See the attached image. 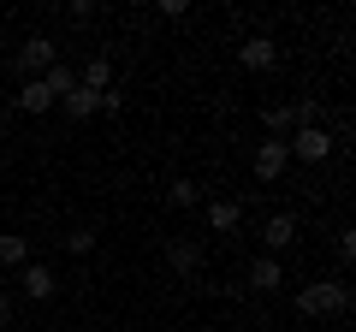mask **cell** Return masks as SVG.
Returning a JSON list of instances; mask_svg holds the SVG:
<instances>
[{"label": "cell", "mask_w": 356, "mask_h": 332, "mask_svg": "<svg viewBox=\"0 0 356 332\" xmlns=\"http://www.w3.org/2000/svg\"><path fill=\"white\" fill-rule=\"evenodd\" d=\"M297 308H303L309 320L344 315V308H350V285H344V279H315V285H303V291H297Z\"/></svg>", "instance_id": "1"}, {"label": "cell", "mask_w": 356, "mask_h": 332, "mask_svg": "<svg viewBox=\"0 0 356 332\" xmlns=\"http://www.w3.org/2000/svg\"><path fill=\"white\" fill-rule=\"evenodd\" d=\"M332 149H339V137H332L327 125H303V131H291V137H285V154H291V160H303V166L332 160Z\"/></svg>", "instance_id": "2"}, {"label": "cell", "mask_w": 356, "mask_h": 332, "mask_svg": "<svg viewBox=\"0 0 356 332\" xmlns=\"http://www.w3.org/2000/svg\"><path fill=\"white\" fill-rule=\"evenodd\" d=\"M202 219L214 238H232V231L243 226V202L238 196H202Z\"/></svg>", "instance_id": "3"}, {"label": "cell", "mask_w": 356, "mask_h": 332, "mask_svg": "<svg viewBox=\"0 0 356 332\" xmlns=\"http://www.w3.org/2000/svg\"><path fill=\"white\" fill-rule=\"evenodd\" d=\"M54 291H60V279H54L48 261H30V267H18V297H24V303H54Z\"/></svg>", "instance_id": "4"}, {"label": "cell", "mask_w": 356, "mask_h": 332, "mask_svg": "<svg viewBox=\"0 0 356 332\" xmlns=\"http://www.w3.org/2000/svg\"><path fill=\"white\" fill-rule=\"evenodd\" d=\"M54 60H60V42H54V36H30L24 48H18L13 65H18V77H42Z\"/></svg>", "instance_id": "5"}, {"label": "cell", "mask_w": 356, "mask_h": 332, "mask_svg": "<svg viewBox=\"0 0 356 332\" xmlns=\"http://www.w3.org/2000/svg\"><path fill=\"white\" fill-rule=\"evenodd\" d=\"M250 172H255V184H280L285 172H291V154H285V142H273V137H267L261 149H255Z\"/></svg>", "instance_id": "6"}, {"label": "cell", "mask_w": 356, "mask_h": 332, "mask_svg": "<svg viewBox=\"0 0 356 332\" xmlns=\"http://www.w3.org/2000/svg\"><path fill=\"white\" fill-rule=\"evenodd\" d=\"M202 243H196V238H172V243H166V267H172L178 273V279H196V273H202Z\"/></svg>", "instance_id": "7"}, {"label": "cell", "mask_w": 356, "mask_h": 332, "mask_svg": "<svg viewBox=\"0 0 356 332\" xmlns=\"http://www.w3.org/2000/svg\"><path fill=\"white\" fill-rule=\"evenodd\" d=\"M238 65H243V72H273V65H280V42H273V36H243Z\"/></svg>", "instance_id": "8"}, {"label": "cell", "mask_w": 356, "mask_h": 332, "mask_svg": "<svg viewBox=\"0 0 356 332\" xmlns=\"http://www.w3.org/2000/svg\"><path fill=\"white\" fill-rule=\"evenodd\" d=\"M13 107L18 113H30V119H42V113H54V95H48V83H42V77H24V83H18V95H13Z\"/></svg>", "instance_id": "9"}, {"label": "cell", "mask_w": 356, "mask_h": 332, "mask_svg": "<svg viewBox=\"0 0 356 332\" xmlns=\"http://www.w3.org/2000/svg\"><path fill=\"white\" fill-rule=\"evenodd\" d=\"M261 243H267V256H280V249H291L297 243V214H267V226H261Z\"/></svg>", "instance_id": "10"}, {"label": "cell", "mask_w": 356, "mask_h": 332, "mask_svg": "<svg viewBox=\"0 0 356 332\" xmlns=\"http://www.w3.org/2000/svg\"><path fill=\"white\" fill-rule=\"evenodd\" d=\"M243 279H250V291H267V297H273V291L285 285V261H280V256H255Z\"/></svg>", "instance_id": "11"}, {"label": "cell", "mask_w": 356, "mask_h": 332, "mask_svg": "<svg viewBox=\"0 0 356 332\" xmlns=\"http://www.w3.org/2000/svg\"><path fill=\"white\" fill-rule=\"evenodd\" d=\"M77 90H89V95L113 90V60H107V53H89V60H83V72H77Z\"/></svg>", "instance_id": "12"}, {"label": "cell", "mask_w": 356, "mask_h": 332, "mask_svg": "<svg viewBox=\"0 0 356 332\" xmlns=\"http://www.w3.org/2000/svg\"><path fill=\"white\" fill-rule=\"evenodd\" d=\"M166 208H172V214L202 208V184H196V179H172V184H166Z\"/></svg>", "instance_id": "13"}, {"label": "cell", "mask_w": 356, "mask_h": 332, "mask_svg": "<svg viewBox=\"0 0 356 332\" xmlns=\"http://www.w3.org/2000/svg\"><path fill=\"white\" fill-rule=\"evenodd\" d=\"M261 125H267V137H273V142H285V137L297 131V119H291V101H267V107H261Z\"/></svg>", "instance_id": "14"}, {"label": "cell", "mask_w": 356, "mask_h": 332, "mask_svg": "<svg viewBox=\"0 0 356 332\" xmlns=\"http://www.w3.org/2000/svg\"><path fill=\"white\" fill-rule=\"evenodd\" d=\"M0 267H30V238H18V231H0Z\"/></svg>", "instance_id": "15"}, {"label": "cell", "mask_w": 356, "mask_h": 332, "mask_svg": "<svg viewBox=\"0 0 356 332\" xmlns=\"http://www.w3.org/2000/svg\"><path fill=\"white\" fill-rule=\"evenodd\" d=\"M60 113L83 125V119H95V113H102V95H89V90H72V95L60 101Z\"/></svg>", "instance_id": "16"}, {"label": "cell", "mask_w": 356, "mask_h": 332, "mask_svg": "<svg viewBox=\"0 0 356 332\" xmlns=\"http://www.w3.org/2000/svg\"><path fill=\"white\" fill-rule=\"evenodd\" d=\"M42 83H48V95H54V101H65V95L77 90V72H72V65H65V60H54L48 72H42Z\"/></svg>", "instance_id": "17"}, {"label": "cell", "mask_w": 356, "mask_h": 332, "mask_svg": "<svg viewBox=\"0 0 356 332\" xmlns=\"http://www.w3.org/2000/svg\"><path fill=\"white\" fill-rule=\"evenodd\" d=\"M291 119H297V131L321 125V119H327V101H321V95H303V101H291Z\"/></svg>", "instance_id": "18"}, {"label": "cell", "mask_w": 356, "mask_h": 332, "mask_svg": "<svg viewBox=\"0 0 356 332\" xmlns=\"http://www.w3.org/2000/svg\"><path fill=\"white\" fill-rule=\"evenodd\" d=\"M65 249H72V256L83 261L89 249H95V226H72V231H65Z\"/></svg>", "instance_id": "19"}, {"label": "cell", "mask_w": 356, "mask_h": 332, "mask_svg": "<svg viewBox=\"0 0 356 332\" xmlns=\"http://www.w3.org/2000/svg\"><path fill=\"white\" fill-rule=\"evenodd\" d=\"M65 18H72V24H89V18H95V0H72V6H65Z\"/></svg>", "instance_id": "20"}, {"label": "cell", "mask_w": 356, "mask_h": 332, "mask_svg": "<svg viewBox=\"0 0 356 332\" xmlns=\"http://www.w3.org/2000/svg\"><path fill=\"white\" fill-rule=\"evenodd\" d=\"M339 261H356V231L339 226Z\"/></svg>", "instance_id": "21"}, {"label": "cell", "mask_w": 356, "mask_h": 332, "mask_svg": "<svg viewBox=\"0 0 356 332\" xmlns=\"http://www.w3.org/2000/svg\"><path fill=\"white\" fill-rule=\"evenodd\" d=\"M102 113H125V95H119V90H102Z\"/></svg>", "instance_id": "22"}, {"label": "cell", "mask_w": 356, "mask_h": 332, "mask_svg": "<svg viewBox=\"0 0 356 332\" xmlns=\"http://www.w3.org/2000/svg\"><path fill=\"white\" fill-rule=\"evenodd\" d=\"M13 315H18V303H13L6 291H0V326H13Z\"/></svg>", "instance_id": "23"}, {"label": "cell", "mask_w": 356, "mask_h": 332, "mask_svg": "<svg viewBox=\"0 0 356 332\" xmlns=\"http://www.w3.org/2000/svg\"><path fill=\"white\" fill-rule=\"evenodd\" d=\"M0 142H6V107H0Z\"/></svg>", "instance_id": "24"}]
</instances>
